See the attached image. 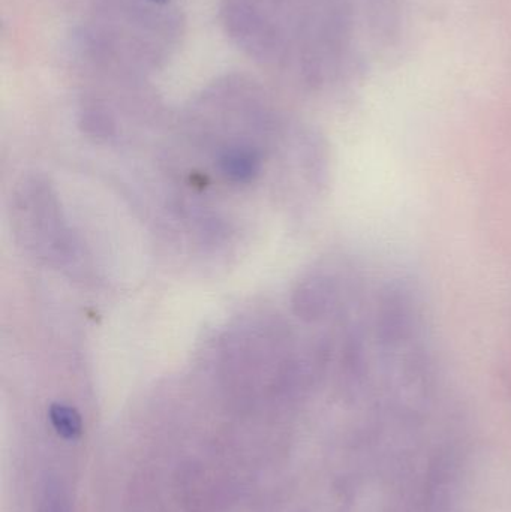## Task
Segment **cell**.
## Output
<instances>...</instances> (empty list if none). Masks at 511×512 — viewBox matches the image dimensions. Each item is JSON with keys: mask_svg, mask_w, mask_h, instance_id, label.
Returning a JSON list of instances; mask_svg holds the SVG:
<instances>
[{"mask_svg": "<svg viewBox=\"0 0 511 512\" xmlns=\"http://www.w3.org/2000/svg\"><path fill=\"white\" fill-rule=\"evenodd\" d=\"M341 300V286L330 274H314L300 283L294 292V312L306 322H320L329 318Z\"/></svg>", "mask_w": 511, "mask_h": 512, "instance_id": "obj_1", "label": "cell"}, {"mask_svg": "<svg viewBox=\"0 0 511 512\" xmlns=\"http://www.w3.org/2000/svg\"><path fill=\"white\" fill-rule=\"evenodd\" d=\"M219 170L233 183H251L261 171V155L248 146L227 147L219 155Z\"/></svg>", "mask_w": 511, "mask_h": 512, "instance_id": "obj_2", "label": "cell"}, {"mask_svg": "<svg viewBox=\"0 0 511 512\" xmlns=\"http://www.w3.org/2000/svg\"><path fill=\"white\" fill-rule=\"evenodd\" d=\"M51 427L63 441L74 442L83 436V418L74 406L66 403H51L48 409Z\"/></svg>", "mask_w": 511, "mask_h": 512, "instance_id": "obj_3", "label": "cell"}, {"mask_svg": "<svg viewBox=\"0 0 511 512\" xmlns=\"http://www.w3.org/2000/svg\"><path fill=\"white\" fill-rule=\"evenodd\" d=\"M42 512H63L62 507H60L57 502L47 501V504H45L44 510Z\"/></svg>", "mask_w": 511, "mask_h": 512, "instance_id": "obj_4", "label": "cell"}, {"mask_svg": "<svg viewBox=\"0 0 511 512\" xmlns=\"http://www.w3.org/2000/svg\"><path fill=\"white\" fill-rule=\"evenodd\" d=\"M152 2L165 3V2H168V0H152Z\"/></svg>", "mask_w": 511, "mask_h": 512, "instance_id": "obj_5", "label": "cell"}]
</instances>
